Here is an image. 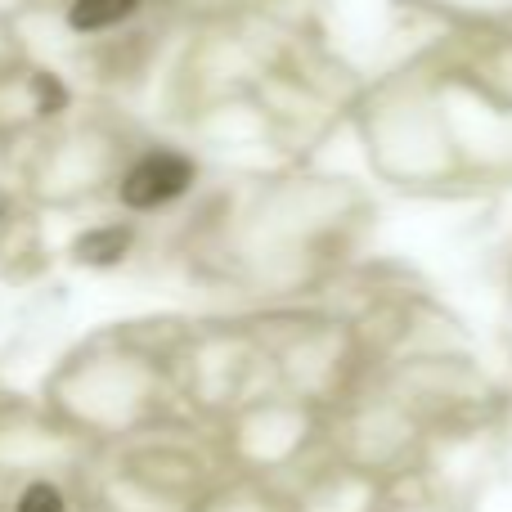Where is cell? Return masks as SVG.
<instances>
[{"label":"cell","instance_id":"obj_3","mask_svg":"<svg viewBox=\"0 0 512 512\" xmlns=\"http://www.w3.org/2000/svg\"><path fill=\"white\" fill-rule=\"evenodd\" d=\"M126 243H131V234L126 230H95V234H86V239L77 243V256L81 261H117V256L126 252Z\"/></svg>","mask_w":512,"mask_h":512},{"label":"cell","instance_id":"obj_4","mask_svg":"<svg viewBox=\"0 0 512 512\" xmlns=\"http://www.w3.org/2000/svg\"><path fill=\"white\" fill-rule=\"evenodd\" d=\"M14 512H63V499L54 486H27Z\"/></svg>","mask_w":512,"mask_h":512},{"label":"cell","instance_id":"obj_1","mask_svg":"<svg viewBox=\"0 0 512 512\" xmlns=\"http://www.w3.org/2000/svg\"><path fill=\"white\" fill-rule=\"evenodd\" d=\"M194 185V167H189L180 153H149L140 158L122 180V203L135 207V212H149V207H162L171 198H180Z\"/></svg>","mask_w":512,"mask_h":512},{"label":"cell","instance_id":"obj_2","mask_svg":"<svg viewBox=\"0 0 512 512\" xmlns=\"http://www.w3.org/2000/svg\"><path fill=\"white\" fill-rule=\"evenodd\" d=\"M140 9V0H72L68 23L77 32H104V27H117L122 18H131Z\"/></svg>","mask_w":512,"mask_h":512}]
</instances>
